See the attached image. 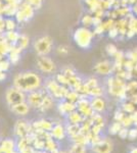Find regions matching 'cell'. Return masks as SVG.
<instances>
[{
	"label": "cell",
	"mask_w": 137,
	"mask_h": 153,
	"mask_svg": "<svg viewBox=\"0 0 137 153\" xmlns=\"http://www.w3.org/2000/svg\"><path fill=\"white\" fill-rule=\"evenodd\" d=\"M42 86V79L35 71H22L13 78V87L26 92L38 90Z\"/></svg>",
	"instance_id": "obj_1"
},
{
	"label": "cell",
	"mask_w": 137,
	"mask_h": 153,
	"mask_svg": "<svg viewBox=\"0 0 137 153\" xmlns=\"http://www.w3.org/2000/svg\"><path fill=\"white\" fill-rule=\"evenodd\" d=\"M74 41L77 45L82 49H87L90 47L93 39V33L86 27L78 28L74 33Z\"/></svg>",
	"instance_id": "obj_2"
},
{
	"label": "cell",
	"mask_w": 137,
	"mask_h": 153,
	"mask_svg": "<svg viewBox=\"0 0 137 153\" xmlns=\"http://www.w3.org/2000/svg\"><path fill=\"white\" fill-rule=\"evenodd\" d=\"M53 47V40L49 36H42L38 38L33 44V48L38 56L47 55Z\"/></svg>",
	"instance_id": "obj_3"
},
{
	"label": "cell",
	"mask_w": 137,
	"mask_h": 153,
	"mask_svg": "<svg viewBox=\"0 0 137 153\" xmlns=\"http://www.w3.org/2000/svg\"><path fill=\"white\" fill-rule=\"evenodd\" d=\"M5 100H6L7 104L11 107V106H13V105H16V104H19V103L27 101V95L24 91L19 90V89L12 86V87L8 88L6 90Z\"/></svg>",
	"instance_id": "obj_4"
},
{
	"label": "cell",
	"mask_w": 137,
	"mask_h": 153,
	"mask_svg": "<svg viewBox=\"0 0 137 153\" xmlns=\"http://www.w3.org/2000/svg\"><path fill=\"white\" fill-rule=\"evenodd\" d=\"M36 66L43 74H52L56 71L55 63L47 55L38 56V58L36 59Z\"/></svg>",
	"instance_id": "obj_5"
},
{
	"label": "cell",
	"mask_w": 137,
	"mask_h": 153,
	"mask_svg": "<svg viewBox=\"0 0 137 153\" xmlns=\"http://www.w3.org/2000/svg\"><path fill=\"white\" fill-rule=\"evenodd\" d=\"M47 93L48 92L46 90H40V89L29 92V94H27V102L31 107L39 108Z\"/></svg>",
	"instance_id": "obj_6"
},
{
	"label": "cell",
	"mask_w": 137,
	"mask_h": 153,
	"mask_svg": "<svg viewBox=\"0 0 137 153\" xmlns=\"http://www.w3.org/2000/svg\"><path fill=\"white\" fill-rule=\"evenodd\" d=\"M32 132H33V126L26 120H17L14 125V134L19 138L27 137Z\"/></svg>",
	"instance_id": "obj_7"
},
{
	"label": "cell",
	"mask_w": 137,
	"mask_h": 153,
	"mask_svg": "<svg viewBox=\"0 0 137 153\" xmlns=\"http://www.w3.org/2000/svg\"><path fill=\"white\" fill-rule=\"evenodd\" d=\"M113 142L112 140L109 139H103L100 140V141L96 142L95 144L93 145V150L94 153H112L113 151Z\"/></svg>",
	"instance_id": "obj_8"
},
{
	"label": "cell",
	"mask_w": 137,
	"mask_h": 153,
	"mask_svg": "<svg viewBox=\"0 0 137 153\" xmlns=\"http://www.w3.org/2000/svg\"><path fill=\"white\" fill-rule=\"evenodd\" d=\"M30 107L31 106L29 105V103L27 101L22 103H19L16 105H13L10 107L11 111L13 113H16V115H26L28 114V112L30 111Z\"/></svg>",
	"instance_id": "obj_9"
},
{
	"label": "cell",
	"mask_w": 137,
	"mask_h": 153,
	"mask_svg": "<svg viewBox=\"0 0 137 153\" xmlns=\"http://www.w3.org/2000/svg\"><path fill=\"white\" fill-rule=\"evenodd\" d=\"M90 106L93 110H95L97 112H101L106 109V103L104 99L101 97H92L90 100Z\"/></svg>",
	"instance_id": "obj_10"
},
{
	"label": "cell",
	"mask_w": 137,
	"mask_h": 153,
	"mask_svg": "<svg viewBox=\"0 0 137 153\" xmlns=\"http://www.w3.org/2000/svg\"><path fill=\"white\" fill-rule=\"evenodd\" d=\"M57 109H58V111L61 114L67 115V114H69V113L73 112L74 110L76 109V105H75L73 102L67 101V102L59 103L58 106H57Z\"/></svg>",
	"instance_id": "obj_11"
},
{
	"label": "cell",
	"mask_w": 137,
	"mask_h": 153,
	"mask_svg": "<svg viewBox=\"0 0 137 153\" xmlns=\"http://www.w3.org/2000/svg\"><path fill=\"white\" fill-rule=\"evenodd\" d=\"M50 133L52 138H54L55 140H63L67 134V131L61 125H55L53 126Z\"/></svg>",
	"instance_id": "obj_12"
},
{
	"label": "cell",
	"mask_w": 137,
	"mask_h": 153,
	"mask_svg": "<svg viewBox=\"0 0 137 153\" xmlns=\"http://www.w3.org/2000/svg\"><path fill=\"white\" fill-rule=\"evenodd\" d=\"M33 126V130H36V129H41L43 131H47V132H50L53 128V124L48 120H37L32 124Z\"/></svg>",
	"instance_id": "obj_13"
},
{
	"label": "cell",
	"mask_w": 137,
	"mask_h": 153,
	"mask_svg": "<svg viewBox=\"0 0 137 153\" xmlns=\"http://www.w3.org/2000/svg\"><path fill=\"white\" fill-rule=\"evenodd\" d=\"M111 70H112L111 63L106 60L101 61V62H98L95 65V71L98 74H100V75H108L109 71H111Z\"/></svg>",
	"instance_id": "obj_14"
},
{
	"label": "cell",
	"mask_w": 137,
	"mask_h": 153,
	"mask_svg": "<svg viewBox=\"0 0 137 153\" xmlns=\"http://www.w3.org/2000/svg\"><path fill=\"white\" fill-rule=\"evenodd\" d=\"M52 104H53V97L47 93L46 96L44 97L43 101H42L40 107L38 108V109H40L41 111H46V110L50 109V108L52 107Z\"/></svg>",
	"instance_id": "obj_15"
},
{
	"label": "cell",
	"mask_w": 137,
	"mask_h": 153,
	"mask_svg": "<svg viewBox=\"0 0 137 153\" xmlns=\"http://www.w3.org/2000/svg\"><path fill=\"white\" fill-rule=\"evenodd\" d=\"M66 131H67V134L71 136L72 138H74L77 135H79L80 128H79L78 124H71L68 128H66Z\"/></svg>",
	"instance_id": "obj_16"
},
{
	"label": "cell",
	"mask_w": 137,
	"mask_h": 153,
	"mask_svg": "<svg viewBox=\"0 0 137 153\" xmlns=\"http://www.w3.org/2000/svg\"><path fill=\"white\" fill-rule=\"evenodd\" d=\"M69 120L71 124H80L82 122V115L81 112L78 111H74L69 113Z\"/></svg>",
	"instance_id": "obj_17"
},
{
	"label": "cell",
	"mask_w": 137,
	"mask_h": 153,
	"mask_svg": "<svg viewBox=\"0 0 137 153\" xmlns=\"http://www.w3.org/2000/svg\"><path fill=\"white\" fill-rule=\"evenodd\" d=\"M86 152V148L84 145L82 144H75L72 146L71 150H70V153H85Z\"/></svg>",
	"instance_id": "obj_18"
},
{
	"label": "cell",
	"mask_w": 137,
	"mask_h": 153,
	"mask_svg": "<svg viewBox=\"0 0 137 153\" xmlns=\"http://www.w3.org/2000/svg\"><path fill=\"white\" fill-rule=\"evenodd\" d=\"M17 42H19V47L22 49H25L29 45V38L26 35H21Z\"/></svg>",
	"instance_id": "obj_19"
},
{
	"label": "cell",
	"mask_w": 137,
	"mask_h": 153,
	"mask_svg": "<svg viewBox=\"0 0 137 153\" xmlns=\"http://www.w3.org/2000/svg\"><path fill=\"white\" fill-rule=\"evenodd\" d=\"M45 149L49 152H52L53 150L56 149V144H55V141L53 140V138L45 141Z\"/></svg>",
	"instance_id": "obj_20"
},
{
	"label": "cell",
	"mask_w": 137,
	"mask_h": 153,
	"mask_svg": "<svg viewBox=\"0 0 137 153\" xmlns=\"http://www.w3.org/2000/svg\"><path fill=\"white\" fill-rule=\"evenodd\" d=\"M67 99H68V101H70V102H75V101L79 100L80 98H79V95L78 93H77V91H69L68 95H67Z\"/></svg>",
	"instance_id": "obj_21"
},
{
	"label": "cell",
	"mask_w": 137,
	"mask_h": 153,
	"mask_svg": "<svg viewBox=\"0 0 137 153\" xmlns=\"http://www.w3.org/2000/svg\"><path fill=\"white\" fill-rule=\"evenodd\" d=\"M6 37H7V39L11 42H17L19 39V35L16 31H8L6 34Z\"/></svg>",
	"instance_id": "obj_22"
},
{
	"label": "cell",
	"mask_w": 137,
	"mask_h": 153,
	"mask_svg": "<svg viewBox=\"0 0 137 153\" xmlns=\"http://www.w3.org/2000/svg\"><path fill=\"white\" fill-rule=\"evenodd\" d=\"M16 27V22H14L12 19H5V28L8 30V31H14Z\"/></svg>",
	"instance_id": "obj_23"
},
{
	"label": "cell",
	"mask_w": 137,
	"mask_h": 153,
	"mask_svg": "<svg viewBox=\"0 0 137 153\" xmlns=\"http://www.w3.org/2000/svg\"><path fill=\"white\" fill-rule=\"evenodd\" d=\"M106 52H108L109 55H115V54L118 53V50H117V47L114 44H109L106 46Z\"/></svg>",
	"instance_id": "obj_24"
},
{
	"label": "cell",
	"mask_w": 137,
	"mask_h": 153,
	"mask_svg": "<svg viewBox=\"0 0 137 153\" xmlns=\"http://www.w3.org/2000/svg\"><path fill=\"white\" fill-rule=\"evenodd\" d=\"M82 24L84 25V27L90 26V25L93 24V18L91 16H85L82 19Z\"/></svg>",
	"instance_id": "obj_25"
},
{
	"label": "cell",
	"mask_w": 137,
	"mask_h": 153,
	"mask_svg": "<svg viewBox=\"0 0 137 153\" xmlns=\"http://www.w3.org/2000/svg\"><path fill=\"white\" fill-rule=\"evenodd\" d=\"M28 2H30V4L36 9L41 7L42 5V0H28Z\"/></svg>",
	"instance_id": "obj_26"
},
{
	"label": "cell",
	"mask_w": 137,
	"mask_h": 153,
	"mask_svg": "<svg viewBox=\"0 0 137 153\" xmlns=\"http://www.w3.org/2000/svg\"><path fill=\"white\" fill-rule=\"evenodd\" d=\"M9 68V62L7 60H1L0 61V71H6Z\"/></svg>",
	"instance_id": "obj_27"
},
{
	"label": "cell",
	"mask_w": 137,
	"mask_h": 153,
	"mask_svg": "<svg viewBox=\"0 0 137 153\" xmlns=\"http://www.w3.org/2000/svg\"><path fill=\"white\" fill-rule=\"evenodd\" d=\"M5 78H6V74H5V71H0V82H2V81H3V80H5Z\"/></svg>",
	"instance_id": "obj_28"
},
{
	"label": "cell",
	"mask_w": 137,
	"mask_h": 153,
	"mask_svg": "<svg viewBox=\"0 0 137 153\" xmlns=\"http://www.w3.org/2000/svg\"><path fill=\"white\" fill-rule=\"evenodd\" d=\"M68 48L66 47V46H61V47H59V52L61 53H68Z\"/></svg>",
	"instance_id": "obj_29"
},
{
	"label": "cell",
	"mask_w": 137,
	"mask_h": 153,
	"mask_svg": "<svg viewBox=\"0 0 137 153\" xmlns=\"http://www.w3.org/2000/svg\"><path fill=\"white\" fill-rule=\"evenodd\" d=\"M0 153H4V152H3V149H2V147H1V146H0Z\"/></svg>",
	"instance_id": "obj_30"
},
{
	"label": "cell",
	"mask_w": 137,
	"mask_h": 153,
	"mask_svg": "<svg viewBox=\"0 0 137 153\" xmlns=\"http://www.w3.org/2000/svg\"><path fill=\"white\" fill-rule=\"evenodd\" d=\"M59 153H70V152H59Z\"/></svg>",
	"instance_id": "obj_31"
}]
</instances>
